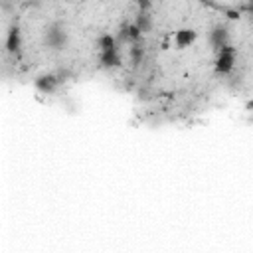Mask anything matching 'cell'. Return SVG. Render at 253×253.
<instances>
[{"mask_svg":"<svg viewBox=\"0 0 253 253\" xmlns=\"http://www.w3.org/2000/svg\"><path fill=\"white\" fill-rule=\"evenodd\" d=\"M233 63H235V48L225 44L222 50H218V57H216V71L225 75L233 69Z\"/></svg>","mask_w":253,"mask_h":253,"instance_id":"cell-1","label":"cell"},{"mask_svg":"<svg viewBox=\"0 0 253 253\" xmlns=\"http://www.w3.org/2000/svg\"><path fill=\"white\" fill-rule=\"evenodd\" d=\"M57 85H59V79L54 73H48V75H42V77L36 79V89L40 93H44V95L54 93L57 89Z\"/></svg>","mask_w":253,"mask_h":253,"instance_id":"cell-2","label":"cell"},{"mask_svg":"<svg viewBox=\"0 0 253 253\" xmlns=\"http://www.w3.org/2000/svg\"><path fill=\"white\" fill-rule=\"evenodd\" d=\"M194 42H196V32H194L192 28H180V30L174 34V44H176V48H180V50L192 46Z\"/></svg>","mask_w":253,"mask_h":253,"instance_id":"cell-3","label":"cell"},{"mask_svg":"<svg viewBox=\"0 0 253 253\" xmlns=\"http://www.w3.org/2000/svg\"><path fill=\"white\" fill-rule=\"evenodd\" d=\"M22 46V36H20V28L18 26H12L10 32H8V38H6V50L10 54H18Z\"/></svg>","mask_w":253,"mask_h":253,"instance_id":"cell-4","label":"cell"},{"mask_svg":"<svg viewBox=\"0 0 253 253\" xmlns=\"http://www.w3.org/2000/svg\"><path fill=\"white\" fill-rule=\"evenodd\" d=\"M227 40H229V36H227V30H225V28H216V30L210 34V44H212V48H214L216 52L222 50L225 44H229Z\"/></svg>","mask_w":253,"mask_h":253,"instance_id":"cell-5","label":"cell"},{"mask_svg":"<svg viewBox=\"0 0 253 253\" xmlns=\"http://www.w3.org/2000/svg\"><path fill=\"white\" fill-rule=\"evenodd\" d=\"M101 63L105 67H117L121 63V52L119 48H113V50H107V52H101Z\"/></svg>","mask_w":253,"mask_h":253,"instance_id":"cell-6","label":"cell"},{"mask_svg":"<svg viewBox=\"0 0 253 253\" xmlns=\"http://www.w3.org/2000/svg\"><path fill=\"white\" fill-rule=\"evenodd\" d=\"M63 42H65V34H63V30H61L59 26H54V28L48 32V44H50V46L59 48Z\"/></svg>","mask_w":253,"mask_h":253,"instance_id":"cell-7","label":"cell"},{"mask_svg":"<svg viewBox=\"0 0 253 253\" xmlns=\"http://www.w3.org/2000/svg\"><path fill=\"white\" fill-rule=\"evenodd\" d=\"M97 48H99V54L101 52H107V50H113V48H119L117 46V38L111 36V34H103L97 40Z\"/></svg>","mask_w":253,"mask_h":253,"instance_id":"cell-8","label":"cell"},{"mask_svg":"<svg viewBox=\"0 0 253 253\" xmlns=\"http://www.w3.org/2000/svg\"><path fill=\"white\" fill-rule=\"evenodd\" d=\"M135 24L139 26V30L142 32V34H146V32H150V28H152V20H150V16H148V12H139V16H137V20H135Z\"/></svg>","mask_w":253,"mask_h":253,"instance_id":"cell-9","label":"cell"},{"mask_svg":"<svg viewBox=\"0 0 253 253\" xmlns=\"http://www.w3.org/2000/svg\"><path fill=\"white\" fill-rule=\"evenodd\" d=\"M137 4H139V10H142V12H148V8H150V0H137Z\"/></svg>","mask_w":253,"mask_h":253,"instance_id":"cell-10","label":"cell"}]
</instances>
